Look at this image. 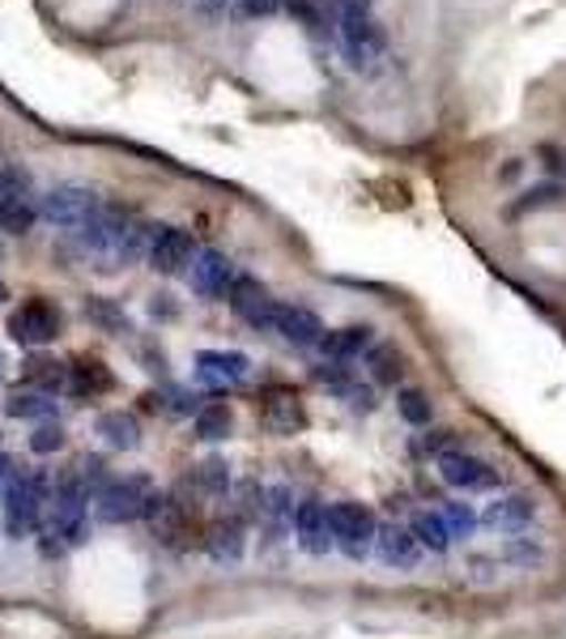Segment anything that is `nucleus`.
I'll list each match as a JSON object with an SVG mask.
<instances>
[{
	"instance_id": "f257e3e1",
	"label": "nucleus",
	"mask_w": 566,
	"mask_h": 639,
	"mask_svg": "<svg viewBox=\"0 0 566 639\" xmlns=\"http://www.w3.org/2000/svg\"><path fill=\"white\" fill-rule=\"evenodd\" d=\"M55 478L48 469H18L0 490V529L9 541H22L43 529V516L52 503Z\"/></svg>"
},
{
	"instance_id": "f03ea898",
	"label": "nucleus",
	"mask_w": 566,
	"mask_h": 639,
	"mask_svg": "<svg viewBox=\"0 0 566 639\" xmlns=\"http://www.w3.org/2000/svg\"><path fill=\"white\" fill-rule=\"evenodd\" d=\"M158 482L150 473H129V478H111V482L90 499V511L99 525H132L145 520V508L154 503Z\"/></svg>"
},
{
	"instance_id": "7ed1b4c3",
	"label": "nucleus",
	"mask_w": 566,
	"mask_h": 639,
	"mask_svg": "<svg viewBox=\"0 0 566 639\" xmlns=\"http://www.w3.org/2000/svg\"><path fill=\"white\" fill-rule=\"evenodd\" d=\"M99 204H103V197L94 188H85V183H55L52 192H43V201H39V218L69 230V234H78L99 213Z\"/></svg>"
},
{
	"instance_id": "20e7f679",
	"label": "nucleus",
	"mask_w": 566,
	"mask_h": 639,
	"mask_svg": "<svg viewBox=\"0 0 566 639\" xmlns=\"http://www.w3.org/2000/svg\"><path fill=\"white\" fill-rule=\"evenodd\" d=\"M329 529H333V546H341L350 559L358 562V559H366V555H371L380 520H375V511L366 508V503L341 499V503H333V508H329Z\"/></svg>"
},
{
	"instance_id": "39448f33",
	"label": "nucleus",
	"mask_w": 566,
	"mask_h": 639,
	"mask_svg": "<svg viewBox=\"0 0 566 639\" xmlns=\"http://www.w3.org/2000/svg\"><path fill=\"white\" fill-rule=\"evenodd\" d=\"M435 469H438V482L461 490V495H482V490H498V486H503V473H498L489 460L473 457V452H464V448L438 452Z\"/></svg>"
},
{
	"instance_id": "423d86ee",
	"label": "nucleus",
	"mask_w": 566,
	"mask_h": 639,
	"mask_svg": "<svg viewBox=\"0 0 566 639\" xmlns=\"http://www.w3.org/2000/svg\"><path fill=\"white\" fill-rule=\"evenodd\" d=\"M60 329H64V316L48 299H27L22 307H13V316H9V337L18 346H48V341L60 337Z\"/></svg>"
},
{
	"instance_id": "0eeeda50",
	"label": "nucleus",
	"mask_w": 566,
	"mask_h": 639,
	"mask_svg": "<svg viewBox=\"0 0 566 639\" xmlns=\"http://www.w3.org/2000/svg\"><path fill=\"white\" fill-rule=\"evenodd\" d=\"M226 303H231V311L243 320V325H252L256 332H273L277 299H269V290H264V281L260 278H252V273H234L231 290H226Z\"/></svg>"
},
{
	"instance_id": "6e6552de",
	"label": "nucleus",
	"mask_w": 566,
	"mask_h": 639,
	"mask_svg": "<svg viewBox=\"0 0 566 639\" xmlns=\"http://www.w3.org/2000/svg\"><path fill=\"white\" fill-rule=\"evenodd\" d=\"M183 278L192 286V294H201V299H226V290L234 281V264L231 256L218 252V248H196Z\"/></svg>"
},
{
	"instance_id": "1a4fd4ad",
	"label": "nucleus",
	"mask_w": 566,
	"mask_h": 639,
	"mask_svg": "<svg viewBox=\"0 0 566 639\" xmlns=\"http://www.w3.org/2000/svg\"><path fill=\"white\" fill-rule=\"evenodd\" d=\"M192 256H196V248H192V234H188V230L158 227L154 243H150V256H145V264H150L154 273H162V278H180V273H188Z\"/></svg>"
},
{
	"instance_id": "9d476101",
	"label": "nucleus",
	"mask_w": 566,
	"mask_h": 639,
	"mask_svg": "<svg viewBox=\"0 0 566 639\" xmlns=\"http://www.w3.org/2000/svg\"><path fill=\"white\" fill-rule=\"evenodd\" d=\"M294 541H299V550L311 555V559H320V555H329L333 550V529H329V503H320V499H303L299 508H294Z\"/></svg>"
},
{
	"instance_id": "9b49d317",
	"label": "nucleus",
	"mask_w": 566,
	"mask_h": 639,
	"mask_svg": "<svg viewBox=\"0 0 566 639\" xmlns=\"http://www.w3.org/2000/svg\"><path fill=\"white\" fill-rule=\"evenodd\" d=\"M196 380L209 388H239V383L252 380V358L239 355V350H201L196 355Z\"/></svg>"
},
{
	"instance_id": "f8f14e48",
	"label": "nucleus",
	"mask_w": 566,
	"mask_h": 639,
	"mask_svg": "<svg viewBox=\"0 0 566 639\" xmlns=\"http://www.w3.org/2000/svg\"><path fill=\"white\" fill-rule=\"evenodd\" d=\"M477 520H482V529H489V533L515 537L537 520V499L533 495H498Z\"/></svg>"
},
{
	"instance_id": "ddd939ff",
	"label": "nucleus",
	"mask_w": 566,
	"mask_h": 639,
	"mask_svg": "<svg viewBox=\"0 0 566 639\" xmlns=\"http://www.w3.org/2000/svg\"><path fill=\"white\" fill-rule=\"evenodd\" d=\"M145 525H150L158 546H180L188 537V525H192V511L183 508L171 490H158L154 503L145 508Z\"/></svg>"
},
{
	"instance_id": "4468645a",
	"label": "nucleus",
	"mask_w": 566,
	"mask_h": 639,
	"mask_svg": "<svg viewBox=\"0 0 566 639\" xmlns=\"http://www.w3.org/2000/svg\"><path fill=\"white\" fill-rule=\"evenodd\" d=\"M375 559L384 562V567H392V571H413L417 567V559H422V546L413 541L410 525H380L375 529Z\"/></svg>"
},
{
	"instance_id": "2eb2a0df",
	"label": "nucleus",
	"mask_w": 566,
	"mask_h": 639,
	"mask_svg": "<svg viewBox=\"0 0 566 639\" xmlns=\"http://www.w3.org/2000/svg\"><path fill=\"white\" fill-rule=\"evenodd\" d=\"M341 51L354 69H362L384 56V30L371 18H341Z\"/></svg>"
},
{
	"instance_id": "dca6fc26",
	"label": "nucleus",
	"mask_w": 566,
	"mask_h": 639,
	"mask_svg": "<svg viewBox=\"0 0 566 639\" xmlns=\"http://www.w3.org/2000/svg\"><path fill=\"white\" fill-rule=\"evenodd\" d=\"M273 332H282L290 346H303V350H311V346H320L324 341V320L311 311V307L303 303H277V316H273Z\"/></svg>"
},
{
	"instance_id": "f3484780",
	"label": "nucleus",
	"mask_w": 566,
	"mask_h": 639,
	"mask_svg": "<svg viewBox=\"0 0 566 639\" xmlns=\"http://www.w3.org/2000/svg\"><path fill=\"white\" fill-rule=\"evenodd\" d=\"M260 422L273 435H299L307 427V409H303V401L290 388H273L260 401Z\"/></svg>"
},
{
	"instance_id": "a211bd4d",
	"label": "nucleus",
	"mask_w": 566,
	"mask_h": 639,
	"mask_svg": "<svg viewBox=\"0 0 566 639\" xmlns=\"http://www.w3.org/2000/svg\"><path fill=\"white\" fill-rule=\"evenodd\" d=\"M205 550L213 562H239L247 550V525L231 511H222L205 529Z\"/></svg>"
},
{
	"instance_id": "6ab92c4d",
	"label": "nucleus",
	"mask_w": 566,
	"mask_h": 639,
	"mask_svg": "<svg viewBox=\"0 0 566 639\" xmlns=\"http://www.w3.org/2000/svg\"><path fill=\"white\" fill-rule=\"evenodd\" d=\"M94 435L103 439L111 452H132V448H141V422H137V413L129 409H107L94 418Z\"/></svg>"
},
{
	"instance_id": "aec40b11",
	"label": "nucleus",
	"mask_w": 566,
	"mask_h": 639,
	"mask_svg": "<svg viewBox=\"0 0 566 639\" xmlns=\"http://www.w3.org/2000/svg\"><path fill=\"white\" fill-rule=\"evenodd\" d=\"M371 346H375V329L371 325H350V329L324 332V341H320V350H324L329 362H354Z\"/></svg>"
},
{
	"instance_id": "412c9836",
	"label": "nucleus",
	"mask_w": 566,
	"mask_h": 639,
	"mask_svg": "<svg viewBox=\"0 0 566 639\" xmlns=\"http://www.w3.org/2000/svg\"><path fill=\"white\" fill-rule=\"evenodd\" d=\"M260 529L273 537V541H282L290 529H294V495H290V486L277 482L264 490V508H260Z\"/></svg>"
},
{
	"instance_id": "4be33fe9",
	"label": "nucleus",
	"mask_w": 566,
	"mask_h": 639,
	"mask_svg": "<svg viewBox=\"0 0 566 639\" xmlns=\"http://www.w3.org/2000/svg\"><path fill=\"white\" fill-rule=\"evenodd\" d=\"M111 388H115V376L107 371L99 358L69 362V388H64V392H73V397H99V392H111Z\"/></svg>"
},
{
	"instance_id": "5701e85b",
	"label": "nucleus",
	"mask_w": 566,
	"mask_h": 639,
	"mask_svg": "<svg viewBox=\"0 0 566 639\" xmlns=\"http://www.w3.org/2000/svg\"><path fill=\"white\" fill-rule=\"evenodd\" d=\"M22 380L34 388V392H64L69 388V362H55V358H27L22 362Z\"/></svg>"
},
{
	"instance_id": "b1692460",
	"label": "nucleus",
	"mask_w": 566,
	"mask_h": 639,
	"mask_svg": "<svg viewBox=\"0 0 566 639\" xmlns=\"http://www.w3.org/2000/svg\"><path fill=\"white\" fill-rule=\"evenodd\" d=\"M81 311H85V320L94 325V329L111 332V337H124V332H132V320L129 311L115 303V299H103V294H90L85 303H81Z\"/></svg>"
},
{
	"instance_id": "393cba45",
	"label": "nucleus",
	"mask_w": 566,
	"mask_h": 639,
	"mask_svg": "<svg viewBox=\"0 0 566 639\" xmlns=\"http://www.w3.org/2000/svg\"><path fill=\"white\" fill-rule=\"evenodd\" d=\"M410 533L413 541L422 546V550H431V555H443V550H452V533H447V525H443V516L438 511H413L410 516Z\"/></svg>"
},
{
	"instance_id": "a878e982",
	"label": "nucleus",
	"mask_w": 566,
	"mask_h": 639,
	"mask_svg": "<svg viewBox=\"0 0 566 639\" xmlns=\"http://www.w3.org/2000/svg\"><path fill=\"white\" fill-rule=\"evenodd\" d=\"M192 431L196 439H205V443H218V439H226L234 431V409L226 401H209L192 413Z\"/></svg>"
},
{
	"instance_id": "bb28decb",
	"label": "nucleus",
	"mask_w": 566,
	"mask_h": 639,
	"mask_svg": "<svg viewBox=\"0 0 566 639\" xmlns=\"http://www.w3.org/2000/svg\"><path fill=\"white\" fill-rule=\"evenodd\" d=\"M366 371H371V380L375 383H401V376H405V355L392 346V341H375L371 350H366Z\"/></svg>"
},
{
	"instance_id": "cd10ccee",
	"label": "nucleus",
	"mask_w": 566,
	"mask_h": 639,
	"mask_svg": "<svg viewBox=\"0 0 566 639\" xmlns=\"http://www.w3.org/2000/svg\"><path fill=\"white\" fill-rule=\"evenodd\" d=\"M4 413L9 418H22V422H55V401L48 397V392H13L9 401H4Z\"/></svg>"
},
{
	"instance_id": "c85d7f7f",
	"label": "nucleus",
	"mask_w": 566,
	"mask_h": 639,
	"mask_svg": "<svg viewBox=\"0 0 566 639\" xmlns=\"http://www.w3.org/2000/svg\"><path fill=\"white\" fill-rule=\"evenodd\" d=\"M192 482H196V490L205 495V499H226L231 495V465L222 457H205L196 469H192Z\"/></svg>"
},
{
	"instance_id": "c756f323",
	"label": "nucleus",
	"mask_w": 566,
	"mask_h": 639,
	"mask_svg": "<svg viewBox=\"0 0 566 639\" xmlns=\"http://www.w3.org/2000/svg\"><path fill=\"white\" fill-rule=\"evenodd\" d=\"M39 222V201L30 197H0V234H30Z\"/></svg>"
},
{
	"instance_id": "7c9ffc66",
	"label": "nucleus",
	"mask_w": 566,
	"mask_h": 639,
	"mask_svg": "<svg viewBox=\"0 0 566 639\" xmlns=\"http://www.w3.org/2000/svg\"><path fill=\"white\" fill-rule=\"evenodd\" d=\"M226 499L234 503L231 516H239L243 525H260V508H264V486H260L256 478H243V482H234Z\"/></svg>"
},
{
	"instance_id": "2f4dec72",
	"label": "nucleus",
	"mask_w": 566,
	"mask_h": 639,
	"mask_svg": "<svg viewBox=\"0 0 566 639\" xmlns=\"http://www.w3.org/2000/svg\"><path fill=\"white\" fill-rule=\"evenodd\" d=\"M396 409H401V418L410 427H431V418H435V406H431V397L422 388H401L396 392Z\"/></svg>"
},
{
	"instance_id": "473e14b6",
	"label": "nucleus",
	"mask_w": 566,
	"mask_h": 639,
	"mask_svg": "<svg viewBox=\"0 0 566 639\" xmlns=\"http://www.w3.org/2000/svg\"><path fill=\"white\" fill-rule=\"evenodd\" d=\"M443 525H447V533H452V541H464V537H473L477 529H482V520H477V511L468 508V503H443Z\"/></svg>"
},
{
	"instance_id": "72a5a7b5",
	"label": "nucleus",
	"mask_w": 566,
	"mask_h": 639,
	"mask_svg": "<svg viewBox=\"0 0 566 639\" xmlns=\"http://www.w3.org/2000/svg\"><path fill=\"white\" fill-rule=\"evenodd\" d=\"M64 443H69V439H64V427H60V422H39L34 435H30V452H34V457H52Z\"/></svg>"
},
{
	"instance_id": "f704fd0d",
	"label": "nucleus",
	"mask_w": 566,
	"mask_h": 639,
	"mask_svg": "<svg viewBox=\"0 0 566 639\" xmlns=\"http://www.w3.org/2000/svg\"><path fill=\"white\" fill-rule=\"evenodd\" d=\"M333 397H341L345 406H350V409H362V413H371V409H375V388H371V383H362L358 376H350V380L336 388Z\"/></svg>"
},
{
	"instance_id": "c9c22d12",
	"label": "nucleus",
	"mask_w": 566,
	"mask_h": 639,
	"mask_svg": "<svg viewBox=\"0 0 566 639\" xmlns=\"http://www.w3.org/2000/svg\"><path fill=\"white\" fill-rule=\"evenodd\" d=\"M503 559L515 562V567H528V562L540 559V546L537 541H524V537H512V541H507V550H503Z\"/></svg>"
},
{
	"instance_id": "e433bc0d",
	"label": "nucleus",
	"mask_w": 566,
	"mask_h": 639,
	"mask_svg": "<svg viewBox=\"0 0 566 639\" xmlns=\"http://www.w3.org/2000/svg\"><path fill=\"white\" fill-rule=\"evenodd\" d=\"M452 435L456 431H431L426 435V439H422V452H447V448H456V443H452Z\"/></svg>"
},
{
	"instance_id": "4c0bfd02",
	"label": "nucleus",
	"mask_w": 566,
	"mask_h": 639,
	"mask_svg": "<svg viewBox=\"0 0 566 639\" xmlns=\"http://www.w3.org/2000/svg\"><path fill=\"white\" fill-rule=\"evenodd\" d=\"M341 18H371V0H336Z\"/></svg>"
},
{
	"instance_id": "58836bf2",
	"label": "nucleus",
	"mask_w": 566,
	"mask_h": 639,
	"mask_svg": "<svg viewBox=\"0 0 566 639\" xmlns=\"http://www.w3.org/2000/svg\"><path fill=\"white\" fill-rule=\"evenodd\" d=\"M243 4H247V13H273L282 0H243Z\"/></svg>"
},
{
	"instance_id": "ea45409f",
	"label": "nucleus",
	"mask_w": 566,
	"mask_h": 639,
	"mask_svg": "<svg viewBox=\"0 0 566 639\" xmlns=\"http://www.w3.org/2000/svg\"><path fill=\"white\" fill-rule=\"evenodd\" d=\"M0 299H4V290H0Z\"/></svg>"
}]
</instances>
